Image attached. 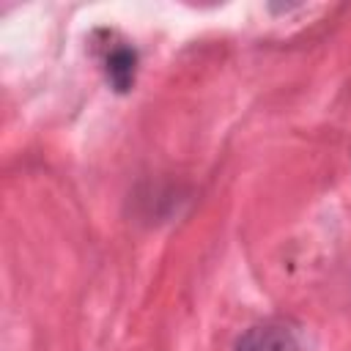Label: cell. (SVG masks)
I'll return each mask as SVG.
<instances>
[{"label":"cell","instance_id":"2","mask_svg":"<svg viewBox=\"0 0 351 351\" xmlns=\"http://www.w3.org/2000/svg\"><path fill=\"white\" fill-rule=\"evenodd\" d=\"M134 63H137L134 49H129V47L112 49V52L107 55V66H104L107 82H110L115 90H121V93L129 90L132 82H134Z\"/></svg>","mask_w":351,"mask_h":351},{"label":"cell","instance_id":"1","mask_svg":"<svg viewBox=\"0 0 351 351\" xmlns=\"http://www.w3.org/2000/svg\"><path fill=\"white\" fill-rule=\"evenodd\" d=\"M236 351H296V346L285 326L258 324L239 337Z\"/></svg>","mask_w":351,"mask_h":351}]
</instances>
